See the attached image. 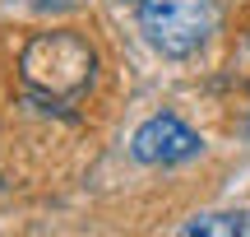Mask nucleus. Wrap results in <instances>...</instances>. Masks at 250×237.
<instances>
[{
	"label": "nucleus",
	"mask_w": 250,
	"mask_h": 237,
	"mask_svg": "<svg viewBox=\"0 0 250 237\" xmlns=\"http://www.w3.org/2000/svg\"><path fill=\"white\" fill-rule=\"evenodd\" d=\"M93 70H98L93 47L83 42L79 33H70V28L37 33L33 42L23 47V56H19V74H23V84L42 102H56V107L83 98L88 84H93Z\"/></svg>",
	"instance_id": "f257e3e1"
},
{
	"label": "nucleus",
	"mask_w": 250,
	"mask_h": 237,
	"mask_svg": "<svg viewBox=\"0 0 250 237\" xmlns=\"http://www.w3.org/2000/svg\"><path fill=\"white\" fill-rule=\"evenodd\" d=\"M218 28V0H139V33L153 51L195 56Z\"/></svg>",
	"instance_id": "f03ea898"
},
{
	"label": "nucleus",
	"mask_w": 250,
	"mask_h": 237,
	"mask_svg": "<svg viewBox=\"0 0 250 237\" xmlns=\"http://www.w3.org/2000/svg\"><path fill=\"white\" fill-rule=\"evenodd\" d=\"M130 149H134V158L148 163V167H171V163H186V158L199 154V135L181 117H153V121H144V126L134 130Z\"/></svg>",
	"instance_id": "7ed1b4c3"
},
{
	"label": "nucleus",
	"mask_w": 250,
	"mask_h": 237,
	"mask_svg": "<svg viewBox=\"0 0 250 237\" xmlns=\"http://www.w3.org/2000/svg\"><path fill=\"white\" fill-rule=\"evenodd\" d=\"M186 233H213V237H236L246 233V219L241 214H208V219H195Z\"/></svg>",
	"instance_id": "20e7f679"
}]
</instances>
